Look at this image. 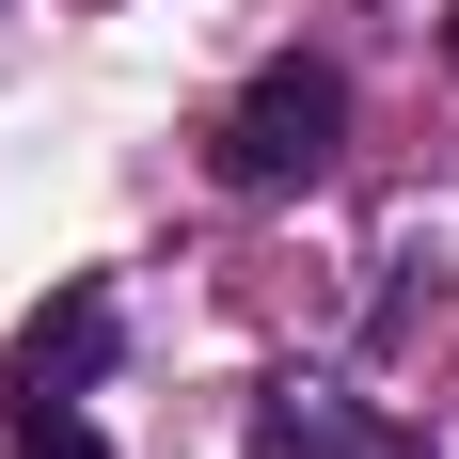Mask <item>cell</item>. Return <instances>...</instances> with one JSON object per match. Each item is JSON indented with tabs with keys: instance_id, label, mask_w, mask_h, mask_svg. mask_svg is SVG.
Returning a JSON list of instances; mask_svg holds the SVG:
<instances>
[{
	"instance_id": "cell-3",
	"label": "cell",
	"mask_w": 459,
	"mask_h": 459,
	"mask_svg": "<svg viewBox=\"0 0 459 459\" xmlns=\"http://www.w3.org/2000/svg\"><path fill=\"white\" fill-rule=\"evenodd\" d=\"M111 349H127V301H111V285H64V301L16 333V396H95Z\"/></svg>"
},
{
	"instance_id": "cell-4",
	"label": "cell",
	"mask_w": 459,
	"mask_h": 459,
	"mask_svg": "<svg viewBox=\"0 0 459 459\" xmlns=\"http://www.w3.org/2000/svg\"><path fill=\"white\" fill-rule=\"evenodd\" d=\"M0 459H111V444H95V412H80V396H16Z\"/></svg>"
},
{
	"instance_id": "cell-1",
	"label": "cell",
	"mask_w": 459,
	"mask_h": 459,
	"mask_svg": "<svg viewBox=\"0 0 459 459\" xmlns=\"http://www.w3.org/2000/svg\"><path fill=\"white\" fill-rule=\"evenodd\" d=\"M333 143H349V64L333 48H270L238 80V111L206 127V159H222V190H317Z\"/></svg>"
},
{
	"instance_id": "cell-2",
	"label": "cell",
	"mask_w": 459,
	"mask_h": 459,
	"mask_svg": "<svg viewBox=\"0 0 459 459\" xmlns=\"http://www.w3.org/2000/svg\"><path fill=\"white\" fill-rule=\"evenodd\" d=\"M254 459H428V444L380 428L365 396H333V380H270L254 396Z\"/></svg>"
}]
</instances>
